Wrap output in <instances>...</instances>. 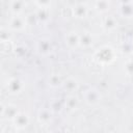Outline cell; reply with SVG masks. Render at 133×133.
<instances>
[{"instance_id": "obj_11", "label": "cell", "mask_w": 133, "mask_h": 133, "mask_svg": "<svg viewBox=\"0 0 133 133\" xmlns=\"http://www.w3.org/2000/svg\"><path fill=\"white\" fill-rule=\"evenodd\" d=\"M122 14H123V16H126V17H129V16L133 15V6L130 3L123 4V6H122Z\"/></svg>"}, {"instance_id": "obj_5", "label": "cell", "mask_w": 133, "mask_h": 133, "mask_svg": "<svg viewBox=\"0 0 133 133\" xmlns=\"http://www.w3.org/2000/svg\"><path fill=\"white\" fill-rule=\"evenodd\" d=\"M63 86H64V88L66 90H69V91L72 92V91H74V90H76L78 88V82L74 78H69V79H66L64 81Z\"/></svg>"}, {"instance_id": "obj_3", "label": "cell", "mask_w": 133, "mask_h": 133, "mask_svg": "<svg viewBox=\"0 0 133 133\" xmlns=\"http://www.w3.org/2000/svg\"><path fill=\"white\" fill-rule=\"evenodd\" d=\"M86 15H87V7L84 4H78L77 6H75L74 16H76V18L82 19V18H85Z\"/></svg>"}, {"instance_id": "obj_13", "label": "cell", "mask_w": 133, "mask_h": 133, "mask_svg": "<svg viewBox=\"0 0 133 133\" xmlns=\"http://www.w3.org/2000/svg\"><path fill=\"white\" fill-rule=\"evenodd\" d=\"M51 1L52 0H35V3L39 6V8L48 9L51 6Z\"/></svg>"}, {"instance_id": "obj_8", "label": "cell", "mask_w": 133, "mask_h": 133, "mask_svg": "<svg viewBox=\"0 0 133 133\" xmlns=\"http://www.w3.org/2000/svg\"><path fill=\"white\" fill-rule=\"evenodd\" d=\"M104 26L106 29H114L116 26H117V21L115 20V18L113 17H108L105 19V22H104Z\"/></svg>"}, {"instance_id": "obj_15", "label": "cell", "mask_w": 133, "mask_h": 133, "mask_svg": "<svg viewBox=\"0 0 133 133\" xmlns=\"http://www.w3.org/2000/svg\"><path fill=\"white\" fill-rule=\"evenodd\" d=\"M49 82H50V85L53 86V87H56L60 84V79L57 75H52L49 79Z\"/></svg>"}, {"instance_id": "obj_6", "label": "cell", "mask_w": 133, "mask_h": 133, "mask_svg": "<svg viewBox=\"0 0 133 133\" xmlns=\"http://www.w3.org/2000/svg\"><path fill=\"white\" fill-rule=\"evenodd\" d=\"M92 44V36L89 34V32H84L80 36V45L82 47H89Z\"/></svg>"}, {"instance_id": "obj_1", "label": "cell", "mask_w": 133, "mask_h": 133, "mask_svg": "<svg viewBox=\"0 0 133 133\" xmlns=\"http://www.w3.org/2000/svg\"><path fill=\"white\" fill-rule=\"evenodd\" d=\"M65 45L70 49H75L80 45V36L77 34V32L71 31L66 33L65 35Z\"/></svg>"}, {"instance_id": "obj_10", "label": "cell", "mask_w": 133, "mask_h": 133, "mask_svg": "<svg viewBox=\"0 0 133 133\" xmlns=\"http://www.w3.org/2000/svg\"><path fill=\"white\" fill-rule=\"evenodd\" d=\"M23 7H24V2L22 0H15L12 2V4H11V10L14 12H20V11H22Z\"/></svg>"}, {"instance_id": "obj_16", "label": "cell", "mask_w": 133, "mask_h": 133, "mask_svg": "<svg viewBox=\"0 0 133 133\" xmlns=\"http://www.w3.org/2000/svg\"><path fill=\"white\" fill-rule=\"evenodd\" d=\"M50 112L47 110V109H43V110H41L39 111V117H41V119L43 121V122H47V121H49L50 119Z\"/></svg>"}, {"instance_id": "obj_12", "label": "cell", "mask_w": 133, "mask_h": 133, "mask_svg": "<svg viewBox=\"0 0 133 133\" xmlns=\"http://www.w3.org/2000/svg\"><path fill=\"white\" fill-rule=\"evenodd\" d=\"M77 99H76V97H74V96H70L68 99H66V101H65V104H66V106L70 108V109H75L76 108V106H77Z\"/></svg>"}, {"instance_id": "obj_14", "label": "cell", "mask_w": 133, "mask_h": 133, "mask_svg": "<svg viewBox=\"0 0 133 133\" xmlns=\"http://www.w3.org/2000/svg\"><path fill=\"white\" fill-rule=\"evenodd\" d=\"M50 48H51V47H50V44H49L48 41H41V42H39V49H41V51H42L43 53L49 52Z\"/></svg>"}, {"instance_id": "obj_4", "label": "cell", "mask_w": 133, "mask_h": 133, "mask_svg": "<svg viewBox=\"0 0 133 133\" xmlns=\"http://www.w3.org/2000/svg\"><path fill=\"white\" fill-rule=\"evenodd\" d=\"M9 26H10V28H12L14 30H20V29L24 28L25 23H24V21H23L22 18H20V17H15V18L11 20Z\"/></svg>"}, {"instance_id": "obj_7", "label": "cell", "mask_w": 133, "mask_h": 133, "mask_svg": "<svg viewBox=\"0 0 133 133\" xmlns=\"http://www.w3.org/2000/svg\"><path fill=\"white\" fill-rule=\"evenodd\" d=\"M15 123L20 127H24L28 124V116L24 113H19L15 116Z\"/></svg>"}, {"instance_id": "obj_9", "label": "cell", "mask_w": 133, "mask_h": 133, "mask_svg": "<svg viewBox=\"0 0 133 133\" xmlns=\"http://www.w3.org/2000/svg\"><path fill=\"white\" fill-rule=\"evenodd\" d=\"M96 7L100 11H106L109 9V2H108V0H99L96 3Z\"/></svg>"}, {"instance_id": "obj_2", "label": "cell", "mask_w": 133, "mask_h": 133, "mask_svg": "<svg viewBox=\"0 0 133 133\" xmlns=\"http://www.w3.org/2000/svg\"><path fill=\"white\" fill-rule=\"evenodd\" d=\"M84 97H85V102L88 103L89 105L97 104L100 101V99H101L100 92L97 89H95V88H90V89L86 90Z\"/></svg>"}]
</instances>
